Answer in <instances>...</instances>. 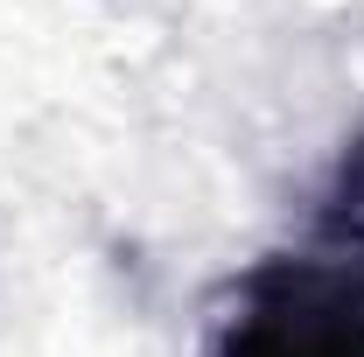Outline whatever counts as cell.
<instances>
[{
    "instance_id": "6da1fadb",
    "label": "cell",
    "mask_w": 364,
    "mask_h": 357,
    "mask_svg": "<svg viewBox=\"0 0 364 357\" xmlns=\"http://www.w3.org/2000/svg\"><path fill=\"white\" fill-rule=\"evenodd\" d=\"M210 357H364V260L267 252L225 294Z\"/></svg>"
},
{
    "instance_id": "7a4b0ae2",
    "label": "cell",
    "mask_w": 364,
    "mask_h": 357,
    "mask_svg": "<svg viewBox=\"0 0 364 357\" xmlns=\"http://www.w3.org/2000/svg\"><path fill=\"white\" fill-rule=\"evenodd\" d=\"M322 238H329V252L364 260V134L350 140V147H343V161H336L329 203H322Z\"/></svg>"
}]
</instances>
